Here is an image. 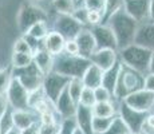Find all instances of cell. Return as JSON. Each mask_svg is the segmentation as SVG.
Listing matches in <instances>:
<instances>
[{
  "instance_id": "6da1fadb",
  "label": "cell",
  "mask_w": 154,
  "mask_h": 134,
  "mask_svg": "<svg viewBox=\"0 0 154 134\" xmlns=\"http://www.w3.org/2000/svg\"><path fill=\"white\" fill-rule=\"evenodd\" d=\"M105 24H107L114 32L118 42V51H119L121 48H125L134 43L140 23L133 19L125 11V8H122L112 15Z\"/></svg>"
},
{
  "instance_id": "7a4b0ae2",
  "label": "cell",
  "mask_w": 154,
  "mask_h": 134,
  "mask_svg": "<svg viewBox=\"0 0 154 134\" xmlns=\"http://www.w3.org/2000/svg\"><path fill=\"white\" fill-rule=\"evenodd\" d=\"M153 51L145 48L140 44H130L118 51L119 61L125 66L141 73L142 75H147L150 73V59Z\"/></svg>"
},
{
  "instance_id": "3957f363",
  "label": "cell",
  "mask_w": 154,
  "mask_h": 134,
  "mask_svg": "<svg viewBox=\"0 0 154 134\" xmlns=\"http://www.w3.org/2000/svg\"><path fill=\"white\" fill-rule=\"evenodd\" d=\"M145 76L141 73L133 70V68L125 66L122 63V70H121L119 78L117 80V86L114 90V99L121 102L127 97L129 94L134 93V91L143 89Z\"/></svg>"
},
{
  "instance_id": "277c9868",
  "label": "cell",
  "mask_w": 154,
  "mask_h": 134,
  "mask_svg": "<svg viewBox=\"0 0 154 134\" xmlns=\"http://www.w3.org/2000/svg\"><path fill=\"white\" fill-rule=\"evenodd\" d=\"M90 63V59L82 55H69V54L63 52L55 56L54 71L69 76V78H82Z\"/></svg>"
},
{
  "instance_id": "5b68a950",
  "label": "cell",
  "mask_w": 154,
  "mask_h": 134,
  "mask_svg": "<svg viewBox=\"0 0 154 134\" xmlns=\"http://www.w3.org/2000/svg\"><path fill=\"white\" fill-rule=\"evenodd\" d=\"M48 17L50 15L44 8H42L39 4H35V3H31L27 0V2L20 4L16 12V28L23 35L36 22L48 20Z\"/></svg>"
},
{
  "instance_id": "8992f818",
  "label": "cell",
  "mask_w": 154,
  "mask_h": 134,
  "mask_svg": "<svg viewBox=\"0 0 154 134\" xmlns=\"http://www.w3.org/2000/svg\"><path fill=\"white\" fill-rule=\"evenodd\" d=\"M118 115L122 118V121L129 127V132L141 134L143 133V127L146 125V118L149 113L131 109L123 101H121V102H118Z\"/></svg>"
},
{
  "instance_id": "52a82bcc",
  "label": "cell",
  "mask_w": 154,
  "mask_h": 134,
  "mask_svg": "<svg viewBox=\"0 0 154 134\" xmlns=\"http://www.w3.org/2000/svg\"><path fill=\"white\" fill-rule=\"evenodd\" d=\"M69 76L62 75V74L56 73V71H51L50 74H47L43 79V90L44 94H46V98L55 106L56 101H58L59 95L62 94V91L67 87L70 82Z\"/></svg>"
},
{
  "instance_id": "ba28073f",
  "label": "cell",
  "mask_w": 154,
  "mask_h": 134,
  "mask_svg": "<svg viewBox=\"0 0 154 134\" xmlns=\"http://www.w3.org/2000/svg\"><path fill=\"white\" fill-rule=\"evenodd\" d=\"M28 90L22 85V82L16 76H12V80L5 93L8 105L14 110H28Z\"/></svg>"
},
{
  "instance_id": "9c48e42d",
  "label": "cell",
  "mask_w": 154,
  "mask_h": 134,
  "mask_svg": "<svg viewBox=\"0 0 154 134\" xmlns=\"http://www.w3.org/2000/svg\"><path fill=\"white\" fill-rule=\"evenodd\" d=\"M12 71H14V76H16L22 82V85L27 89L28 93L42 87L44 76L34 63L26 68H19V70H12Z\"/></svg>"
},
{
  "instance_id": "30bf717a",
  "label": "cell",
  "mask_w": 154,
  "mask_h": 134,
  "mask_svg": "<svg viewBox=\"0 0 154 134\" xmlns=\"http://www.w3.org/2000/svg\"><path fill=\"white\" fill-rule=\"evenodd\" d=\"M123 102L138 111L152 113L154 109V93L146 90V89H140V90L127 95L123 99Z\"/></svg>"
},
{
  "instance_id": "8fae6325",
  "label": "cell",
  "mask_w": 154,
  "mask_h": 134,
  "mask_svg": "<svg viewBox=\"0 0 154 134\" xmlns=\"http://www.w3.org/2000/svg\"><path fill=\"white\" fill-rule=\"evenodd\" d=\"M85 27L72 15H56L54 20V30L67 39H75Z\"/></svg>"
},
{
  "instance_id": "7c38bea8",
  "label": "cell",
  "mask_w": 154,
  "mask_h": 134,
  "mask_svg": "<svg viewBox=\"0 0 154 134\" xmlns=\"http://www.w3.org/2000/svg\"><path fill=\"white\" fill-rule=\"evenodd\" d=\"M91 31H93L94 38H95L98 50H100V48H110V50H115V51H118L117 38H115L112 30L107 24L102 23V24L94 26V27H91Z\"/></svg>"
},
{
  "instance_id": "4fadbf2b",
  "label": "cell",
  "mask_w": 154,
  "mask_h": 134,
  "mask_svg": "<svg viewBox=\"0 0 154 134\" xmlns=\"http://www.w3.org/2000/svg\"><path fill=\"white\" fill-rule=\"evenodd\" d=\"M125 11L138 23H145L150 20L149 0H125Z\"/></svg>"
},
{
  "instance_id": "5bb4252c",
  "label": "cell",
  "mask_w": 154,
  "mask_h": 134,
  "mask_svg": "<svg viewBox=\"0 0 154 134\" xmlns=\"http://www.w3.org/2000/svg\"><path fill=\"white\" fill-rule=\"evenodd\" d=\"M75 40L79 46V55L85 56V58L90 59L91 55L98 50L95 38H94V34H93V31H91V28L85 27L78 34V36L75 38Z\"/></svg>"
},
{
  "instance_id": "9a60e30c",
  "label": "cell",
  "mask_w": 154,
  "mask_h": 134,
  "mask_svg": "<svg viewBox=\"0 0 154 134\" xmlns=\"http://www.w3.org/2000/svg\"><path fill=\"white\" fill-rule=\"evenodd\" d=\"M90 61H91V63L97 64L100 70L107 71L109 68H111L119 61V56H118V51H115V50L100 48V50H97L91 55Z\"/></svg>"
},
{
  "instance_id": "2e32d148",
  "label": "cell",
  "mask_w": 154,
  "mask_h": 134,
  "mask_svg": "<svg viewBox=\"0 0 154 134\" xmlns=\"http://www.w3.org/2000/svg\"><path fill=\"white\" fill-rule=\"evenodd\" d=\"M76 107H78V103L74 102V99L70 97V93L66 87L56 101L55 111L60 115L62 120L63 118H72L76 114Z\"/></svg>"
},
{
  "instance_id": "e0dca14e",
  "label": "cell",
  "mask_w": 154,
  "mask_h": 134,
  "mask_svg": "<svg viewBox=\"0 0 154 134\" xmlns=\"http://www.w3.org/2000/svg\"><path fill=\"white\" fill-rule=\"evenodd\" d=\"M134 43L140 44L150 51H154V22L149 20L138 26Z\"/></svg>"
},
{
  "instance_id": "ac0fdd59",
  "label": "cell",
  "mask_w": 154,
  "mask_h": 134,
  "mask_svg": "<svg viewBox=\"0 0 154 134\" xmlns=\"http://www.w3.org/2000/svg\"><path fill=\"white\" fill-rule=\"evenodd\" d=\"M64 44H66V38L55 30H51L42 42V46L54 56L64 52Z\"/></svg>"
},
{
  "instance_id": "d6986e66",
  "label": "cell",
  "mask_w": 154,
  "mask_h": 134,
  "mask_svg": "<svg viewBox=\"0 0 154 134\" xmlns=\"http://www.w3.org/2000/svg\"><path fill=\"white\" fill-rule=\"evenodd\" d=\"M54 62H55V56L51 55L43 46L39 47L34 52V64L42 73L43 76H46L47 74L54 71Z\"/></svg>"
},
{
  "instance_id": "ffe728a7",
  "label": "cell",
  "mask_w": 154,
  "mask_h": 134,
  "mask_svg": "<svg viewBox=\"0 0 154 134\" xmlns=\"http://www.w3.org/2000/svg\"><path fill=\"white\" fill-rule=\"evenodd\" d=\"M93 118H94L93 107H87L78 103L75 120H76V123H78V127L85 134H95L93 130Z\"/></svg>"
},
{
  "instance_id": "44dd1931",
  "label": "cell",
  "mask_w": 154,
  "mask_h": 134,
  "mask_svg": "<svg viewBox=\"0 0 154 134\" xmlns=\"http://www.w3.org/2000/svg\"><path fill=\"white\" fill-rule=\"evenodd\" d=\"M103 73L105 71L94 63H90L88 67L86 68V71L82 75V82H83L85 87H90V89H97L99 86H102V80H103Z\"/></svg>"
},
{
  "instance_id": "7402d4cb",
  "label": "cell",
  "mask_w": 154,
  "mask_h": 134,
  "mask_svg": "<svg viewBox=\"0 0 154 134\" xmlns=\"http://www.w3.org/2000/svg\"><path fill=\"white\" fill-rule=\"evenodd\" d=\"M14 117V125L19 132L28 129V127L36 125V115L28 110H14L12 111Z\"/></svg>"
},
{
  "instance_id": "603a6c76",
  "label": "cell",
  "mask_w": 154,
  "mask_h": 134,
  "mask_svg": "<svg viewBox=\"0 0 154 134\" xmlns=\"http://www.w3.org/2000/svg\"><path fill=\"white\" fill-rule=\"evenodd\" d=\"M121 70H122V62L118 61L111 68H109L107 71L103 73V80H102V86H105L109 91L112 94L114 97V90L117 86V80L119 78Z\"/></svg>"
},
{
  "instance_id": "cb8c5ba5",
  "label": "cell",
  "mask_w": 154,
  "mask_h": 134,
  "mask_svg": "<svg viewBox=\"0 0 154 134\" xmlns=\"http://www.w3.org/2000/svg\"><path fill=\"white\" fill-rule=\"evenodd\" d=\"M114 101H109V102H97L93 107L94 115H95V117H115V115H118L117 114L118 106H115Z\"/></svg>"
},
{
  "instance_id": "d4e9b609",
  "label": "cell",
  "mask_w": 154,
  "mask_h": 134,
  "mask_svg": "<svg viewBox=\"0 0 154 134\" xmlns=\"http://www.w3.org/2000/svg\"><path fill=\"white\" fill-rule=\"evenodd\" d=\"M34 63V54L26 52H12L11 54V67L12 70L26 68Z\"/></svg>"
},
{
  "instance_id": "484cf974",
  "label": "cell",
  "mask_w": 154,
  "mask_h": 134,
  "mask_svg": "<svg viewBox=\"0 0 154 134\" xmlns=\"http://www.w3.org/2000/svg\"><path fill=\"white\" fill-rule=\"evenodd\" d=\"M50 31L51 30H50V26H48V20H40V22H36L34 26L29 27V30L26 34L32 36L34 39L43 42V39L48 35Z\"/></svg>"
},
{
  "instance_id": "4316f807",
  "label": "cell",
  "mask_w": 154,
  "mask_h": 134,
  "mask_svg": "<svg viewBox=\"0 0 154 134\" xmlns=\"http://www.w3.org/2000/svg\"><path fill=\"white\" fill-rule=\"evenodd\" d=\"M51 5L56 15H72L78 4L74 0H51Z\"/></svg>"
},
{
  "instance_id": "83f0119b",
  "label": "cell",
  "mask_w": 154,
  "mask_h": 134,
  "mask_svg": "<svg viewBox=\"0 0 154 134\" xmlns=\"http://www.w3.org/2000/svg\"><path fill=\"white\" fill-rule=\"evenodd\" d=\"M85 89V85L82 82V78H71L69 85H67V90L70 93V97L74 99L75 103H79L81 99V94Z\"/></svg>"
},
{
  "instance_id": "f1b7e54d",
  "label": "cell",
  "mask_w": 154,
  "mask_h": 134,
  "mask_svg": "<svg viewBox=\"0 0 154 134\" xmlns=\"http://www.w3.org/2000/svg\"><path fill=\"white\" fill-rule=\"evenodd\" d=\"M123 5H125V0H106V7L103 11V23L107 22L115 12L122 10Z\"/></svg>"
},
{
  "instance_id": "f546056e",
  "label": "cell",
  "mask_w": 154,
  "mask_h": 134,
  "mask_svg": "<svg viewBox=\"0 0 154 134\" xmlns=\"http://www.w3.org/2000/svg\"><path fill=\"white\" fill-rule=\"evenodd\" d=\"M14 109L8 106V109L4 111V114L0 117V134H7L11 129H14V117H12Z\"/></svg>"
},
{
  "instance_id": "4dcf8cb0",
  "label": "cell",
  "mask_w": 154,
  "mask_h": 134,
  "mask_svg": "<svg viewBox=\"0 0 154 134\" xmlns=\"http://www.w3.org/2000/svg\"><path fill=\"white\" fill-rule=\"evenodd\" d=\"M14 76L12 67H2L0 68V95H5L11 80Z\"/></svg>"
},
{
  "instance_id": "1f68e13d",
  "label": "cell",
  "mask_w": 154,
  "mask_h": 134,
  "mask_svg": "<svg viewBox=\"0 0 154 134\" xmlns=\"http://www.w3.org/2000/svg\"><path fill=\"white\" fill-rule=\"evenodd\" d=\"M114 117H95L93 118V130L95 134H102L110 127Z\"/></svg>"
},
{
  "instance_id": "d6a6232c",
  "label": "cell",
  "mask_w": 154,
  "mask_h": 134,
  "mask_svg": "<svg viewBox=\"0 0 154 134\" xmlns=\"http://www.w3.org/2000/svg\"><path fill=\"white\" fill-rule=\"evenodd\" d=\"M127 133H129V127L126 126V123L122 121V118L119 115H115L110 127L102 134H127Z\"/></svg>"
},
{
  "instance_id": "836d02e7",
  "label": "cell",
  "mask_w": 154,
  "mask_h": 134,
  "mask_svg": "<svg viewBox=\"0 0 154 134\" xmlns=\"http://www.w3.org/2000/svg\"><path fill=\"white\" fill-rule=\"evenodd\" d=\"M12 52H26V54H34L31 44L28 43V40L24 36H19L12 44Z\"/></svg>"
},
{
  "instance_id": "e575fe53",
  "label": "cell",
  "mask_w": 154,
  "mask_h": 134,
  "mask_svg": "<svg viewBox=\"0 0 154 134\" xmlns=\"http://www.w3.org/2000/svg\"><path fill=\"white\" fill-rule=\"evenodd\" d=\"M79 103L87 107H94V105L97 103V98H95V93H94V89L90 87H85L83 91L81 94V99Z\"/></svg>"
},
{
  "instance_id": "d590c367",
  "label": "cell",
  "mask_w": 154,
  "mask_h": 134,
  "mask_svg": "<svg viewBox=\"0 0 154 134\" xmlns=\"http://www.w3.org/2000/svg\"><path fill=\"white\" fill-rule=\"evenodd\" d=\"M78 127L75 117L72 118H63L60 122V129H59V134H74L75 129Z\"/></svg>"
},
{
  "instance_id": "8d00e7d4",
  "label": "cell",
  "mask_w": 154,
  "mask_h": 134,
  "mask_svg": "<svg viewBox=\"0 0 154 134\" xmlns=\"http://www.w3.org/2000/svg\"><path fill=\"white\" fill-rule=\"evenodd\" d=\"M87 15H88V10L85 7L83 4H78L76 8L74 10L72 16L78 20L83 27H87L88 28V22H87Z\"/></svg>"
},
{
  "instance_id": "74e56055",
  "label": "cell",
  "mask_w": 154,
  "mask_h": 134,
  "mask_svg": "<svg viewBox=\"0 0 154 134\" xmlns=\"http://www.w3.org/2000/svg\"><path fill=\"white\" fill-rule=\"evenodd\" d=\"M94 93H95V98L97 102H109V101H112L114 97L105 86H99V87L94 89Z\"/></svg>"
},
{
  "instance_id": "f35d334b",
  "label": "cell",
  "mask_w": 154,
  "mask_h": 134,
  "mask_svg": "<svg viewBox=\"0 0 154 134\" xmlns=\"http://www.w3.org/2000/svg\"><path fill=\"white\" fill-rule=\"evenodd\" d=\"M81 4H83L87 10L100 11L103 14L105 7H106V0H82Z\"/></svg>"
},
{
  "instance_id": "ab89813d",
  "label": "cell",
  "mask_w": 154,
  "mask_h": 134,
  "mask_svg": "<svg viewBox=\"0 0 154 134\" xmlns=\"http://www.w3.org/2000/svg\"><path fill=\"white\" fill-rule=\"evenodd\" d=\"M44 98H46V94H44L43 87L38 89V90L31 91V93L28 94V107H29V109H32V107L36 105L39 101L44 99Z\"/></svg>"
},
{
  "instance_id": "60d3db41",
  "label": "cell",
  "mask_w": 154,
  "mask_h": 134,
  "mask_svg": "<svg viewBox=\"0 0 154 134\" xmlns=\"http://www.w3.org/2000/svg\"><path fill=\"white\" fill-rule=\"evenodd\" d=\"M87 22H88V28L94 26H98L103 23V14L100 11H91L88 10V15H87Z\"/></svg>"
},
{
  "instance_id": "b9f144b4",
  "label": "cell",
  "mask_w": 154,
  "mask_h": 134,
  "mask_svg": "<svg viewBox=\"0 0 154 134\" xmlns=\"http://www.w3.org/2000/svg\"><path fill=\"white\" fill-rule=\"evenodd\" d=\"M60 122L54 125H42L39 123V134H59Z\"/></svg>"
},
{
  "instance_id": "7bdbcfd3",
  "label": "cell",
  "mask_w": 154,
  "mask_h": 134,
  "mask_svg": "<svg viewBox=\"0 0 154 134\" xmlns=\"http://www.w3.org/2000/svg\"><path fill=\"white\" fill-rule=\"evenodd\" d=\"M64 52L69 55H79V46L75 39H67L64 44Z\"/></svg>"
},
{
  "instance_id": "ee69618b",
  "label": "cell",
  "mask_w": 154,
  "mask_h": 134,
  "mask_svg": "<svg viewBox=\"0 0 154 134\" xmlns=\"http://www.w3.org/2000/svg\"><path fill=\"white\" fill-rule=\"evenodd\" d=\"M40 117V123L42 125H54L58 123V120H56V115L54 114V111H48V113H44V114L39 115Z\"/></svg>"
},
{
  "instance_id": "f6af8a7d",
  "label": "cell",
  "mask_w": 154,
  "mask_h": 134,
  "mask_svg": "<svg viewBox=\"0 0 154 134\" xmlns=\"http://www.w3.org/2000/svg\"><path fill=\"white\" fill-rule=\"evenodd\" d=\"M143 89L154 93V73H149L145 76V83H143Z\"/></svg>"
},
{
  "instance_id": "bcb514c9",
  "label": "cell",
  "mask_w": 154,
  "mask_h": 134,
  "mask_svg": "<svg viewBox=\"0 0 154 134\" xmlns=\"http://www.w3.org/2000/svg\"><path fill=\"white\" fill-rule=\"evenodd\" d=\"M8 101L5 98V95H0V117L4 114V111L8 109Z\"/></svg>"
},
{
  "instance_id": "7dc6e473",
  "label": "cell",
  "mask_w": 154,
  "mask_h": 134,
  "mask_svg": "<svg viewBox=\"0 0 154 134\" xmlns=\"http://www.w3.org/2000/svg\"><path fill=\"white\" fill-rule=\"evenodd\" d=\"M145 127H147V129L154 132V113H149V115H147V118H146V125H145Z\"/></svg>"
},
{
  "instance_id": "c3c4849f",
  "label": "cell",
  "mask_w": 154,
  "mask_h": 134,
  "mask_svg": "<svg viewBox=\"0 0 154 134\" xmlns=\"http://www.w3.org/2000/svg\"><path fill=\"white\" fill-rule=\"evenodd\" d=\"M20 134H39V125H34V126L28 127V129L20 132Z\"/></svg>"
},
{
  "instance_id": "681fc988",
  "label": "cell",
  "mask_w": 154,
  "mask_h": 134,
  "mask_svg": "<svg viewBox=\"0 0 154 134\" xmlns=\"http://www.w3.org/2000/svg\"><path fill=\"white\" fill-rule=\"evenodd\" d=\"M149 14L150 22H154V0H149Z\"/></svg>"
},
{
  "instance_id": "f907efd6",
  "label": "cell",
  "mask_w": 154,
  "mask_h": 134,
  "mask_svg": "<svg viewBox=\"0 0 154 134\" xmlns=\"http://www.w3.org/2000/svg\"><path fill=\"white\" fill-rule=\"evenodd\" d=\"M150 73H154V51L152 54V59H150Z\"/></svg>"
},
{
  "instance_id": "816d5d0a",
  "label": "cell",
  "mask_w": 154,
  "mask_h": 134,
  "mask_svg": "<svg viewBox=\"0 0 154 134\" xmlns=\"http://www.w3.org/2000/svg\"><path fill=\"white\" fill-rule=\"evenodd\" d=\"M7 134H20V132L16 129V127H14V129H11V130H10V132H8Z\"/></svg>"
},
{
  "instance_id": "f5cc1de1",
  "label": "cell",
  "mask_w": 154,
  "mask_h": 134,
  "mask_svg": "<svg viewBox=\"0 0 154 134\" xmlns=\"http://www.w3.org/2000/svg\"><path fill=\"white\" fill-rule=\"evenodd\" d=\"M28 2H31V3H35V4H39V3H42L43 0H28Z\"/></svg>"
},
{
  "instance_id": "db71d44e",
  "label": "cell",
  "mask_w": 154,
  "mask_h": 134,
  "mask_svg": "<svg viewBox=\"0 0 154 134\" xmlns=\"http://www.w3.org/2000/svg\"><path fill=\"white\" fill-rule=\"evenodd\" d=\"M74 2H75L76 4H81V3H82V0H74Z\"/></svg>"
},
{
  "instance_id": "11a10c76",
  "label": "cell",
  "mask_w": 154,
  "mask_h": 134,
  "mask_svg": "<svg viewBox=\"0 0 154 134\" xmlns=\"http://www.w3.org/2000/svg\"><path fill=\"white\" fill-rule=\"evenodd\" d=\"M127 134H137V133H131V132H129ZM141 134H143V133H141Z\"/></svg>"
},
{
  "instance_id": "9f6ffc18",
  "label": "cell",
  "mask_w": 154,
  "mask_h": 134,
  "mask_svg": "<svg viewBox=\"0 0 154 134\" xmlns=\"http://www.w3.org/2000/svg\"><path fill=\"white\" fill-rule=\"evenodd\" d=\"M153 111H154V109H153Z\"/></svg>"
}]
</instances>
